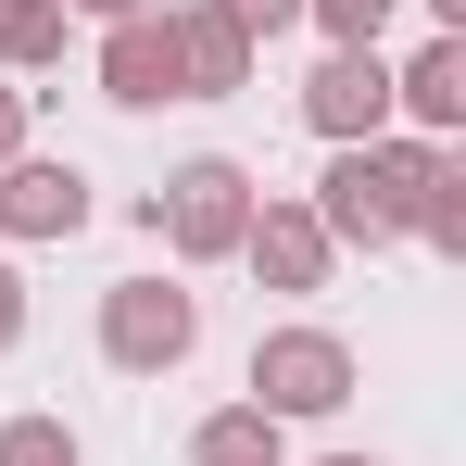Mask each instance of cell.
<instances>
[{
	"instance_id": "obj_1",
	"label": "cell",
	"mask_w": 466,
	"mask_h": 466,
	"mask_svg": "<svg viewBox=\"0 0 466 466\" xmlns=\"http://www.w3.org/2000/svg\"><path fill=\"white\" fill-rule=\"evenodd\" d=\"M416 164H429V152H403V139L328 152V177H315V228L340 239V252H390L403 215H416Z\"/></svg>"
},
{
	"instance_id": "obj_2",
	"label": "cell",
	"mask_w": 466,
	"mask_h": 466,
	"mask_svg": "<svg viewBox=\"0 0 466 466\" xmlns=\"http://www.w3.org/2000/svg\"><path fill=\"white\" fill-rule=\"evenodd\" d=\"M353 403V340H328V328H265L252 340V416H340Z\"/></svg>"
},
{
	"instance_id": "obj_3",
	"label": "cell",
	"mask_w": 466,
	"mask_h": 466,
	"mask_svg": "<svg viewBox=\"0 0 466 466\" xmlns=\"http://www.w3.org/2000/svg\"><path fill=\"white\" fill-rule=\"evenodd\" d=\"M252 202H265V189H252V177H239L228 152H202V164H177V177L152 189V239H177L189 265H215V252H239Z\"/></svg>"
},
{
	"instance_id": "obj_4",
	"label": "cell",
	"mask_w": 466,
	"mask_h": 466,
	"mask_svg": "<svg viewBox=\"0 0 466 466\" xmlns=\"http://www.w3.org/2000/svg\"><path fill=\"white\" fill-rule=\"evenodd\" d=\"M189 340H202V303H189L177 278H114V290H101V353H114L127 379L189 366Z\"/></svg>"
},
{
	"instance_id": "obj_5",
	"label": "cell",
	"mask_w": 466,
	"mask_h": 466,
	"mask_svg": "<svg viewBox=\"0 0 466 466\" xmlns=\"http://www.w3.org/2000/svg\"><path fill=\"white\" fill-rule=\"evenodd\" d=\"M303 127L328 152H353V139H390V64L379 51H328L303 76Z\"/></svg>"
},
{
	"instance_id": "obj_6",
	"label": "cell",
	"mask_w": 466,
	"mask_h": 466,
	"mask_svg": "<svg viewBox=\"0 0 466 466\" xmlns=\"http://www.w3.org/2000/svg\"><path fill=\"white\" fill-rule=\"evenodd\" d=\"M239 265H252L265 290H328L340 239L315 228V202H252V228H239Z\"/></svg>"
},
{
	"instance_id": "obj_7",
	"label": "cell",
	"mask_w": 466,
	"mask_h": 466,
	"mask_svg": "<svg viewBox=\"0 0 466 466\" xmlns=\"http://www.w3.org/2000/svg\"><path fill=\"white\" fill-rule=\"evenodd\" d=\"M88 228V177L51 152H13L0 164V239H76Z\"/></svg>"
},
{
	"instance_id": "obj_8",
	"label": "cell",
	"mask_w": 466,
	"mask_h": 466,
	"mask_svg": "<svg viewBox=\"0 0 466 466\" xmlns=\"http://www.w3.org/2000/svg\"><path fill=\"white\" fill-rule=\"evenodd\" d=\"M164 38H177V101H239V88H252V38H239L215 0L164 13Z\"/></svg>"
},
{
	"instance_id": "obj_9",
	"label": "cell",
	"mask_w": 466,
	"mask_h": 466,
	"mask_svg": "<svg viewBox=\"0 0 466 466\" xmlns=\"http://www.w3.org/2000/svg\"><path fill=\"white\" fill-rule=\"evenodd\" d=\"M101 101H127V114L177 101V38H164V13H127V25L101 38Z\"/></svg>"
},
{
	"instance_id": "obj_10",
	"label": "cell",
	"mask_w": 466,
	"mask_h": 466,
	"mask_svg": "<svg viewBox=\"0 0 466 466\" xmlns=\"http://www.w3.org/2000/svg\"><path fill=\"white\" fill-rule=\"evenodd\" d=\"M390 114H416V127L454 139V127H466V38H429V51L390 76Z\"/></svg>"
},
{
	"instance_id": "obj_11",
	"label": "cell",
	"mask_w": 466,
	"mask_h": 466,
	"mask_svg": "<svg viewBox=\"0 0 466 466\" xmlns=\"http://www.w3.org/2000/svg\"><path fill=\"white\" fill-rule=\"evenodd\" d=\"M189 466H290V429H278V416H252V403H228V416H202V429H189Z\"/></svg>"
},
{
	"instance_id": "obj_12",
	"label": "cell",
	"mask_w": 466,
	"mask_h": 466,
	"mask_svg": "<svg viewBox=\"0 0 466 466\" xmlns=\"http://www.w3.org/2000/svg\"><path fill=\"white\" fill-rule=\"evenodd\" d=\"M403 239L466 252V152H429V164H416V215H403Z\"/></svg>"
},
{
	"instance_id": "obj_13",
	"label": "cell",
	"mask_w": 466,
	"mask_h": 466,
	"mask_svg": "<svg viewBox=\"0 0 466 466\" xmlns=\"http://www.w3.org/2000/svg\"><path fill=\"white\" fill-rule=\"evenodd\" d=\"M64 25H76L64 0H0V64H13V76H25V64H64Z\"/></svg>"
},
{
	"instance_id": "obj_14",
	"label": "cell",
	"mask_w": 466,
	"mask_h": 466,
	"mask_svg": "<svg viewBox=\"0 0 466 466\" xmlns=\"http://www.w3.org/2000/svg\"><path fill=\"white\" fill-rule=\"evenodd\" d=\"M303 25H328V51H379L390 0H303Z\"/></svg>"
},
{
	"instance_id": "obj_15",
	"label": "cell",
	"mask_w": 466,
	"mask_h": 466,
	"mask_svg": "<svg viewBox=\"0 0 466 466\" xmlns=\"http://www.w3.org/2000/svg\"><path fill=\"white\" fill-rule=\"evenodd\" d=\"M0 466H76V429L64 416H13L0 429Z\"/></svg>"
},
{
	"instance_id": "obj_16",
	"label": "cell",
	"mask_w": 466,
	"mask_h": 466,
	"mask_svg": "<svg viewBox=\"0 0 466 466\" xmlns=\"http://www.w3.org/2000/svg\"><path fill=\"white\" fill-rule=\"evenodd\" d=\"M239 38H278V25H303V0H215Z\"/></svg>"
},
{
	"instance_id": "obj_17",
	"label": "cell",
	"mask_w": 466,
	"mask_h": 466,
	"mask_svg": "<svg viewBox=\"0 0 466 466\" xmlns=\"http://www.w3.org/2000/svg\"><path fill=\"white\" fill-rule=\"evenodd\" d=\"M13 340H25V278L0 265V353H13Z\"/></svg>"
},
{
	"instance_id": "obj_18",
	"label": "cell",
	"mask_w": 466,
	"mask_h": 466,
	"mask_svg": "<svg viewBox=\"0 0 466 466\" xmlns=\"http://www.w3.org/2000/svg\"><path fill=\"white\" fill-rule=\"evenodd\" d=\"M25 152V88H0V164Z\"/></svg>"
},
{
	"instance_id": "obj_19",
	"label": "cell",
	"mask_w": 466,
	"mask_h": 466,
	"mask_svg": "<svg viewBox=\"0 0 466 466\" xmlns=\"http://www.w3.org/2000/svg\"><path fill=\"white\" fill-rule=\"evenodd\" d=\"M64 13H101V25H127V13H152V0H64Z\"/></svg>"
},
{
	"instance_id": "obj_20",
	"label": "cell",
	"mask_w": 466,
	"mask_h": 466,
	"mask_svg": "<svg viewBox=\"0 0 466 466\" xmlns=\"http://www.w3.org/2000/svg\"><path fill=\"white\" fill-rule=\"evenodd\" d=\"M429 13H441V38H466V0H429Z\"/></svg>"
},
{
	"instance_id": "obj_21",
	"label": "cell",
	"mask_w": 466,
	"mask_h": 466,
	"mask_svg": "<svg viewBox=\"0 0 466 466\" xmlns=\"http://www.w3.org/2000/svg\"><path fill=\"white\" fill-rule=\"evenodd\" d=\"M328 466H379V454H328Z\"/></svg>"
}]
</instances>
